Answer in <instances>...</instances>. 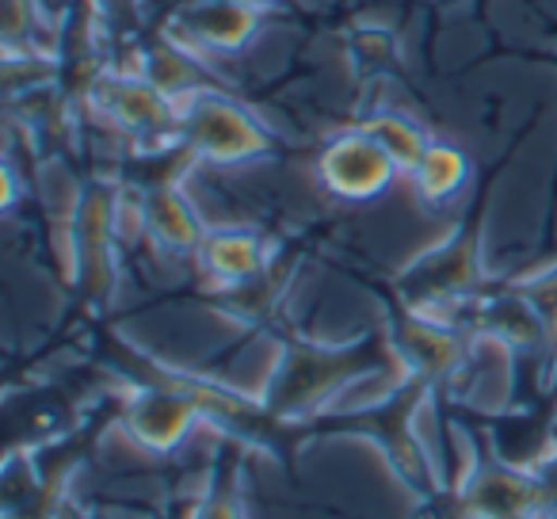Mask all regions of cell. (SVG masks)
I'll return each mask as SVG.
<instances>
[{
    "label": "cell",
    "mask_w": 557,
    "mask_h": 519,
    "mask_svg": "<svg viewBox=\"0 0 557 519\" xmlns=\"http://www.w3.org/2000/svg\"><path fill=\"white\" fill-rule=\"evenodd\" d=\"M180 111V138L210 164H245L268 153V131L240 103L207 88H187L172 96Z\"/></svg>",
    "instance_id": "cell-1"
},
{
    "label": "cell",
    "mask_w": 557,
    "mask_h": 519,
    "mask_svg": "<svg viewBox=\"0 0 557 519\" xmlns=\"http://www.w3.org/2000/svg\"><path fill=\"white\" fill-rule=\"evenodd\" d=\"M397 164L367 131H348L333 138L318 157V176L336 199L371 202L389 191L397 176Z\"/></svg>",
    "instance_id": "cell-2"
},
{
    "label": "cell",
    "mask_w": 557,
    "mask_h": 519,
    "mask_svg": "<svg viewBox=\"0 0 557 519\" xmlns=\"http://www.w3.org/2000/svg\"><path fill=\"white\" fill-rule=\"evenodd\" d=\"M180 27L191 42L218 54H237L260 32V9L230 4V0H191L180 12Z\"/></svg>",
    "instance_id": "cell-3"
},
{
    "label": "cell",
    "mask_w": 557,
    "mask_h": 519,
    "mask_svg": "<svg viewBox=\"0 0 557 519\" xmlns=\"http://www.w3.org/2000/svg\"><path fill=\"white\" fill-rule=\"evenodd\" d=\"M146 230L169 252H199V245L207 240L199 214L176 187H161L146 199Z\"/></svg>",
    "instance_id": "cell-4"
},
{
    "label": "cell",
    "mask_w": 557,
    "mask_h": 519,
    "mask_svg": "<svg viewBox=\"0 0 557 519\" xmlns=\"http://www.w3.org/2000/svg\"><path fill=\"white\" fill-rule=\"evenodd\" d=\"M202 268H207L214 280L222 283H248L263 272V260H268V248L260 237L245 230H218L207 233V240L199 245Z\"/></svg>",
    "instance_id": "cell-5"
},
{
    "label": "cell",
    "mask_w": 557,
    "mask_h": 519,
    "mask_svg": "<svg viewBox=\"0 0 557 519\" xmlns=\"http://www.w3.org/2000/svg\"><path fill=\"white\" fill-rule=\"evenodd\" d=\"M466 176H470V161H466V153L458 146H447V141H432L424 153V161L417 164V172H412V187H417L420 202H428V207H440V202H447L450 195L462 191Z\"/></svg>",
    "instance_id": "cell-6"
},
{
    "label": "cell",
    "mask_w": 557,
    "mask_h": 519,
    "mask_svg": "<svg viewBox=\"0 0 557 519\" xmlns=\"http://www.w3.org/2000/svg\"><path fill=\"white\" fill-rule=\"evenodd\" d=\"M359 131H367L374 141H379L382 149H386L389 157H394V164L405 172V176H412L417 172V164L424 161L428 153V134L420 131L412 119H405L401 111H382V115H371Z\"/></svg>",
    "instance_id": "cell-7"
},
{
    "label": "cell",
    "mask_w": 557,
    "mask_h": 519,
    "mask_svg": "<svg viewBox=\"0 0 557 519\" xmlns=\"http://www.w3.org/2000/svg\"><path fill=\"white\" fill-rule=\"evenodd\" d=\"M134 432L149 443V447H172L191 424V405L184 397H146L134 409Z\"/></svg>",
    "instance_id": "cell-8"
},
{
    "label": "cell",
    "mask_w": 557,
    "mask_h": 519,
    "mask_svg": "<svg viewBox=\"0 0 557 519\" xmlns=\"http://www.w3.org/2000/svg\"><path fill=\"white\" fill-rule=\"evenodd\" d=\"M230 4H248V9H271V4H275V0H230Z\"/></svg>",
    "instance_id": "cell-9"
}]
</instances>
